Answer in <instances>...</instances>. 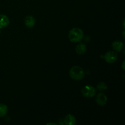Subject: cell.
<instances>
[{"label":"cell","instance_id":"cell-1","mask_svg":"<svg viewBox=\"0 0 125 125\" xmlns=\"http://www.w3.org/2000/svg\"><path fill=\"white\" fill-rule=\"evenodd\" d=\"M84 37V32L79 28H74L71 29L68 34V38L72 42L76 43L81 41Z\"/></svg>","mask_w":125,"mask_h":125},{"label":"cell","instance_id":"cell-2","mask_svg":"<svg viewBox=\"0 0 125 125\" xmlns=\"http://www.w3.org/2000/svg\"><path fill=\"white\" fill-rule=\"evenodd\" d=\"M70 76L75 81H80L84 78L85 72L84 70L79 66H74L69 72Z\"/></svg>","mask_w":125,"mask_h":125},{"label":"cell","instance_id":"cell-3","mask_svg":"<svg viewBox=\"0 0 125 125\" xmlns=\"http://www.w3.org/2000/svg\"><path fill=\"white\" fill-rule=\"evenodd\" d=\"M81 93L84 97L92 98L96 94V89L91 85H87L82 89Z\"/></svg>","mask_w":125,"mask_h":125},{"label":"cell","instance_id":"cell-4","mask_svg":"<svg viewBox=\"0 0 125 125\" xmlns=\"http://www.w3.org/2000/svg\"><path fill=\"white\" fill-rule=\"evenodd\" d=\"M117 59H118V55H117V52H114V51H107L104 56L105 61L109 63H114L117 61Z\"/></svg>","mask_w":125,"mask_h":125},{"label":"cell","instance_id":"cell-5","mask_svg":"<svg viewBox=\"0 0 125 125\" xmlns=\"http://www.w3.org/2000/svg\"><path fill=\"white\" fill-rule=\"evenodd\" d=\"M107 101V98L103 93H100L97 95L96 98V102L98 105L104 106L106 104Z\"/></svg>","mask_w":125,"mask_h":125},{"label":"cell","instance_id":"cell-6","mask_svg":"<svg viewBox=\"0 0 125 125\" xmlns=\"http://www.w3.org/2000/svg\"><path fill=\"white\" fill-rule=\"evenodd\" d=\"M9 23V19L6 15L0 14V29L6 28Z\"/></svg>","mask_w":125,"mask_h":125},{"label":"cell","instance_id":"cell-7","mask_svg":"<svg viewBox=\"0 0 125 125\" xmlns=\"http://www.w3.org/2000/svg\"><path fill=\"white\" fill-rule=\"evenodd\" d=\"M24 24L25 26L28 28H31L34 26L35 24V20L32 16H27L24 19Z\"/></svg>","mask_w":125,"mask_h":125},{"label":"cell","instance_id":"cell-8","mask_svg":"<svg viewBox=\"0 0 125 125\" xmlns=\"http://www.w3.org/2000/svg\"><path fill=\"white\" fill-rule=\"evenodd\" d=\"M64 124L67 125H74L76 124V118L72 114H68L63 119Z\"/></svg>","mask_w":125,"mask_h":125},{"label":"cell","instance_id":"cell-9","mask_svg":"<svg viewBox=\"0 0 125 125\" xmlns=\"http://www.w3.org/2000/svg\"><path fill=\"white\" fill-rule=\"evenodd\" d=\"M112 47L113 50H115V51L120 52L123 50V47H124V44L122 42L117 40V41H114V42H112Z\"/></svg>","mask_w":125,"mask_h":125},{"label":"cell","instance_id":"cell-10","mask_svg":"<svg viewBox=\"0 0 125 125\" xmlns=\"http://www.w3.org/2000/svg\"><path fill=\"white\" fill-rule=\"evenodd\" d=\"M86 45L83 43H80L79 44H78L76 47V51L78 54H83L86 52Z\"/></svg>","mask_w":125,"mask_h":125},{"label":"cell","instance_id":"cell-11","mask_svg":"<svg viewBox=\"0 0 125 125\" xmlns=\"http://www.w3.org/2000/svg\"><path fill=\"white\" fill-rule=\"evenodd\" d=\"M8 108L6 104L0 103V117H3L7 114Z\"/></svg>","mask_w":125,"mask_h":125},{"label":"cell","instance_id":"cell-12","mask_svg":"<svg viewBox=\"0 0 125 125\" xmlns=\"http://www.w3.org/2000/svg\"><path fill=\"white\" fill-rule=\"evenodd\" d=\"M96 87L98 90L103 91V90H106V89H107V85L104 82H101L99 84H98Z\"/></svg>","mask_w":125,"mask_h":125},{"label":"cell","instance_id":"cell-13","mask_svg":"<svg viewBox=\"0 0 125 125\" xmlns=\"http://www.w3.org/2000/svg\"><path fill=\"white\" fill-rule=\"evenodd\" d=\"M47 125H56V123H47Z\"/></svg>","mask_w":125,"mask_h":125},{"label":"cell","instance_id":"cell-14","mask_svg":"<svg viewBox=\"0 0 125 125\" xmlns=\"http://www.w3.org/2000/svg\"><path fill=\"white\" fill-rule=\"evenodd\" d=\"M124 64H125V62H123V65H122V66H123V67H123V70H125V67H124Z\"/></svg>","mask_w":125,"mask_h":125},{"label":"cell","instance_id":"cell-15","mask_svg":"<svg viewBox=\"0 0 125 125\" xmlns=\"http://www.w3.org/2000/svg\"><path fill=\"white\" fill-rule=\"evenodd\" d=\"M0 34H1V30H0Z\"/></svg>","mask_w":125,"mask_h":125}]
</instances>
